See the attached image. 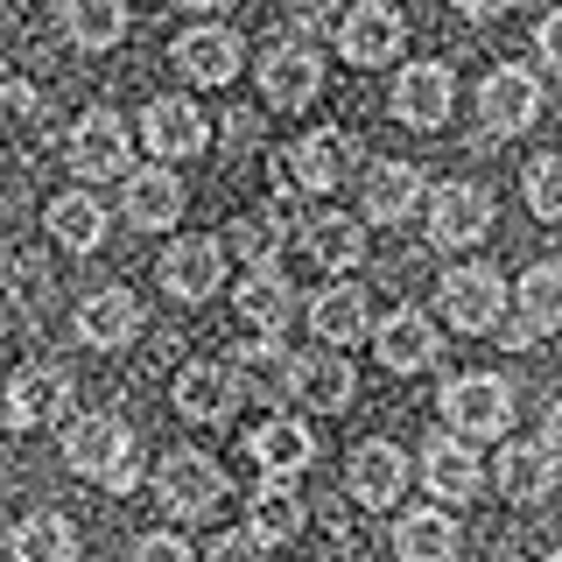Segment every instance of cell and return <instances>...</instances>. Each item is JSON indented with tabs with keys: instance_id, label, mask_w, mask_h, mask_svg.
Returning <instances> with one entry per match:
<instances>
[{
	"instance_id": "52a82bcc",
	"label": "cell",
	"mask_w": 562,
	"mask_h": 562,
	"mask_svg": "<svg viewBox=\"0 0 562 562\" xmlns=\"http://www.w3.org/2000/svg\"><path fill=\"white\" fill-rule=\"evenodd\" d=\"M70 401H78V386H70L64 366H22L8 401H0V429H49V422L70 415Z\"/></svg>"
},
{
	"instance_id": "5b68a950",
	"label": "cell",
	"mask_w": 562,
	"mask_h": 562,
	"mask_svg": "<svg viewBox=\"0 0 562 562\" xmlns=\"http://www.w3.org/2000/svg\"><path fill=\"white\" fill-rule=\"evenodd\" d=\"M330 29H338V57L359 64V70L394 64L401 43H408V22H401V8H386V0H359V8H345Z\"/></svg>"
},
{
	"instance_id": "8d00e7d4",
	"label": "cell",
	"mask_w": 562,
	"mask_h": 562,
	"mask_svg": "<svg viewBox=\"0 0 562 562\" xmlns=\"http://www.w3.org/2000/svg\"><path fill=\"white\" fill-rule=\"evenodd\" d=\"M527 211L535 218H562V155H535L527 162Z\"/></svg>"
},
{
	"instance_id": "d590c367",
	"label": "cell",
	"mask_w": 562,
	"mask_h": 562,
	"mask_svg": "<svg viewBox=\"0 0 562 562\" xmlns=\"http://www.w3.org/2000/svg\"><path fill=\"white\" fill-rule=\"evenodd\" d=\"M225 254H239L246 274H254V268H281V225L274 218H233V225H225Z\"/></svg>"
},
{
	"instance_id": "484cf974",
	"label": "cell",
	"mask_w": 562,
	"mask_h": 562,
	"mask_svg": "<svg viewBox=\"0 0 562 562\" xmlns=\"http://www.w3.org/2000/svg\"><path fill=\"white\" fill-rule=\"evenodd\" d=\"M233 303H239L246 324H254V338H274V345L289 338V324H295V289H289V274H281V268H254V274L239 281Z\"/></svg>"
},
{
	"instance_id": "3957f363",
	"label": "cell",
	"mask_w": 562,
	"mask_h": 562,
	"mask_svg": "<svg viewBox=\"0 0 562 562\" xmlns=\"http://www.w3.org/2000/svg\"><path fill=\"white\" fill-rule=\"evenodd\" d=\"M155 499H162V514L176 520H204L211 506L225 499V464L204 450H169L162 464H155Z\"/></svg>"
},
{
	"instance_id": "f6af8a7d",
	"label": "cell",
	"mask_w": 562,
	"mask_h": 562,
	"mask_svg": "<svg viewBox=\"0 0 562 562\" xmlns=\"http://www.w3.org/2000/svg\"><path fill=\"white\" fill-rule=\"evenodd\" d=\"M0 127H8V120H0Z\"/></svg>"
},
{
	"instance_id": "f1b7e54d",
	"label": "cell",
	"mask_w": 562,
	"mask_h": 562,
	"mask_svg": "<svg viewBox=\"0 0 562 562\" xmlns=\"http://www.w3.org/2000/svg\"><path fill=\"white\" fill-rule=\"evenodd\" d=\"M43 233L64 246V254H92V246L105 239V204L92 198V190H64V198L43 204Z\"/></svg>"
},
{
	"instance_id": "5bb4252c",
	"label": "cell",
	"mask_w": 562,
	"mask_h": 562,
	"mask_svg": "<svg viewBox=\"0 0 562 562\" xmlns=\"http://www.w3.org/2000/svg\"><path fill=\"white\" fill-rule=\"evenodd\" d=\"M479 120H485L499 140L527 134V127L541 120V78H535V70H520V64H499V70L479 85Z\"/></svg>"
},
{
	"instance_id": "2e32d148",
	"label": "cell",
	"mask_w": 562,
	"mask_h": 562,
	"mask_svg": "<svg viewBox=\"0 0 562 562\" xmlns=\"http://www.w3.org/2000/svg\"><path fill=\"white\" fill-rule=\"evenodd\" d=\"M169 64L183 70L190 85H233L239 70H246V49H239V35L225 29V22H198V29L176 35Z\"/></svg>"
},
{
	"instance_id": "7a4b0ae2",
	"label": "cell",
	"mask_w": 562,
	"mask_h": 562,
	"mask_svg": "<svg viewBox=\"0 0 562 562\" xmlns=\"http://www.w3.org/2000/svg\"><path fill=\"white\" fill-rule=\"evenodd\" d=\"M436 408H443L450 436H464V443H492V436L514 429V386H506L499 373H457Z\"/></svg>"
},
{
	"instance_id": "f35d334b",
	"label": "cell",
	"mask_w": 562,
	"mask_h": 562,
	"mask_svg": "<svg viewBox=\"0 0 562 562\" xmlns=\"http://www.w3.org/2000/svg\"><path fill=\"white\" fill-rule=\"evenodd\" d=\"M134 562H198V555H190L183 535H169V527H162V535H140L134 541Z\"/></svg>"
},
{
	"instance_id": "d6a6232c",
	"label": "cell",
	"mask_w": 562,
	"mask_h": 562,
	"mask_svg": "<svg viewBox=\"0 0 562 562\" xmlns=\"http://www.w3.org/2000/svg\"><path fill=\"white\" fill-rule=\"evenodd\" d=\"M127 0H64V35L78 49H120L127 43Z\"/></svg>"
},
{
	"instance_id": "e0dca14e",
	"label": "cell",
	"mask_w": 562,
	"mask_h": 562,
	"mask_svg": "<svg viewBox=\"0 0 562 562\" xmlns=\"http://www.w3.org/2000/svg\"><path fill=\"white\" fill-rule=\"evenodd\" d=\"M140 295L134 289H120V281H105V289H92L78 303V338L92 345V351H127L134 338H140Z\"/></svg>"
},
{
	"instance_id": "8992f818",
	"label": "cell",
	"mask_w": 562,
	"mask_h": 562,
	"mask_svg": "<svg viewBox=\"0 0 562 562\" xmlns=\"http://www.w3.org/2000/svg\"><path fill=\"white\" fill-rule=\"evenodd\" d=\"M260 92H268V105H281V113H303V105L324 92V57H316V43H289V35H274L268 49H260Z\"/></svg>"
},
{
	"instance_id": "cb8c5ba5",
	"label": "cell",
	"mask_w": 562,
	"mask_h": 562,
	"mask_svg": "<svg viewBox=\"0 0 562 562\" xmlns=\"http://www.w3.org/2000/svg\"><path fill=\"white\" fill-rule=\"evenodd\" d=\"M169 401H176V415L183 422H225L239 408V394H233V373H225L218 359H190L183 373H176V386H169Z\"/></svg>"
},
{
	"instance_id": "e575fe53",
	"label": "cell",
	"mask_w": 562,
	"mask_h": 562,
	"mask_svg": "<svg viewBox=\"0 0 562 562\" xmlns=\"http://www.w3.org/2000/svg\"><path fill=\"white\" fill-rule=\"evenodd\" d=\"M8 555L14 562H78V527H70L64 514H29L22 527H14Z\"/></svg>"
},
{
	"instance_id": "1f68e13d",
	"label": "cell",
	"mask_w": 562,
	"mask_h": 562,
	"mask_svg": "<svg viewBox=\"0 0 562 562\" xmlns=\"http://www.w3.org/2000/svg\"><path fill=\"white\" fill-rule=\"evenodd\" d=\"M422 204V169L415 162H373L366 169V218L373 225H401Z\"/></svg>"
},
{
	"instance_id": "ab89813d",
	"label": "cell",
	"mask_w": 562,
	"mask_h": 562,
	"mask_svg": "<svg viewBox=\"0 0 562 562\" xmlns=\"http://www.w3.org/2000/svg\"><path fill=\"white\" fill-rule=\"evenodd\" d=\"M211 562H268V541H254L246 527H233V535L211 541Z\"/></svg>"
},
{
	"instance_id": "7c38bea8",
	"label": "cell",
	"mask_w": 562,
	"mask_h": 562,
	"mask_svg": "<svg viewBox=\"0 0 562 562\" xmlns=\"http://www.w3.org/2000/svg\"><path fill=\"white\" fill-rule=\"evenodd\" d=\"M450 105H457V78H450V64L422 57V64H408V70L394 78V120H401V127L436 134V127H450Z\"/></svg>"
},
{
	"instance_id": "44dd1931",
	"label": "cell",
	"mask_w": 562,
	"mask_h": 562,
	"mask_svg": "<svg viewBox=\"0 0 562 562\" xmlns=\"http://www.w3.org/2000/svg\"><path fill=\"white\" fill-rule=\"evenodd\" d=\"M127 183V225H140V233H169L176 218H183V176H176L169 162H148V169H127L120 176Z\"/></svg>"
},
{
	"instance_id": "4316f807",
	"label": "cell",
	"mask_w": 562,
	"mask_h": 562,
	"mask_svg": "<svg viewBox=\"0 0 562 562\" xmlns=\"http://www.w3.org/2000/svg\"><path fill=\"white\" fill-rule=\"evenodd\" d=\"M492 485H499L514 506H541V499L555 492V450H541V443H506L499 457H492Z\"/></svg>"
},
{
	"instance_id": "6da1fadb",
	"label": "cell",
	"mask_w": 562,
	"mask_h": 562,
	"mask_svg": "<svg viewBox=\"0 0 562 562\" xmlns=\"http://www.w3.org/2000/svg\"><path fill=\"white\" fill-rule=\"evenodd\" d=\"M64 464L78 479H92L105 492H134L140 485V457H134V429L120 415H78L64 429Z\"/></svg>"
},
{
	"instance_id": "7402d4cb",
	"label": "cell",
	"mask_w": 562,
	"mask_h": 562,
	"mask_svg": "<svg viewBox=\"0 0 562 562\" xmlns=\"http://www.w3.org/2000/svg\"><path fill=\"white\" fill-rule=\"evenodd\" d=\"M162 289L176 295V303H204V295H218V281H225V246L218 239H169V254H162Z\"/></svg>"
},
{
	"instance_id": "603a6c76",
	"label": "cell",
	"mask_w": 562,
	"mask_h": 562,
	"mask_svg": "<svg viewBox=\"0 0 562 562\" xmlns=\"http://www.w3.org/2000/svg\"><path fill=\"white\" fill-rule=\"evenodd\" d=\"M225 373H233V394L239 401H254V408H281V394H289V345L254 338V345L233 351Z\"/></svg>"
},
{
	"instance_id": "836d02e7",
	"label": "cell",
	"mask_w": 562,
	"mask_h": 562,
	"mask_svg": "<svg viewBox=\"0 0 562 562\" xmlns=\"http://www.w3.org/2000/svg\"><path fill=\"white\" fill-rule=\"evenodd\" d=\"M246 535H254V541H295V535H303V499H295L289 479H268L254 492V506H246Z\"/></svg>"
},
{
	"instance_id": "83f0119b",
	"label": "cell",
	"mask_w": 562,
	"mask_h": 562,
	"mask_svg": "<svg viewBox=\"0 0 562 562\" xmlns=\"http://www.w3.org/2000/svg\"><path fill=\"white\" fill-rule=\"evenodd\" d=\"M246 450H254V464L268 471V479H295L316 457V436H310V422H295V415H268L246 436Z\"/></svg>"
},
{
	"instance_id": "ee69618b",
	"label": "cell",
	"mask_w": 562,
	"mask_h": 562,
	"mask_svg": "<svg viewBox=\"0 0 562 562\" xmlns=\"http://www.w3.org/2000/svg\"><path fill=\"white\" fill-rule=\"evenodd\" d=\"M541 562H555V555H541Z\"/></svg>"
},
{
	"instance_id": "30bf717a",
	"label": "cell",
	"mask_w": 562,
	"mask_h": 562,
	"mask_svg": "<svg viewBox=\"0 0 562 562\" xmlns=\"http://www.w3.org/2000/svg\"><path fill=\"white\" fill-rule=\"evenodd\" d=\"M492 233V190L485 183H436L429 198V246L443 254H464Z\"/></svg>"
},
{
	"instance_id": "9a60e30c",
	"label": "cell",
	"mask_w": 562,
	"mask_h": 562,
	"mask_svg": "<svg viewBox=\"0 0 562 562\" xmlns=\"http://www.w3.org/2000/svg\"><path fill=\"white\" fill-rule=\"evenodd\" d=\"M289 394L303 401L310 415H338L345 401L359 394V373H351L345 351L316 345V351H295V359H289Z\"/></svg>"
},
{
	"instance_id": "7bdbcfd3",
	"label": "cell",
	"mask_w": 562,
	"mask_h": 562,
	"mask_svg": "<svg viewBox=\"0 0 562 562\" xmlns=\"http://www.w3.org/2000/svg\"><path fill=\"white\" fill-rule=\"evenodd\" d=\"M176 8H190V14H225L233 0H176Z\"/></svg>"
},
{
	"instance_id": "d4e9b609",
	"label": "cell",
	"mask_w": 562,
	"mask_h": 562,
	"mask_svg": "<svg viewBox=\"0 0 562 562\" xmlns=\"http://www.w3.org/2000/svg\"><path fill=\"white\" fill-rule=\"evenodd\" d=\"M366 338H373V351H380L386 373H422V366L436 359V324H429L422 310H394V316H380Z\"/></svg>"
},
{
	"instance_id": "74e56055",
	"label": "cell",
	"mask_w": 562,
	"mask_h": 562,
	"mask_svg": "<svg viewBox=\"0 0 562 562\" xmlns=\"http://www.w3.org/2000/svg\"><path fill=\"white\" fill-rule=\"evenodd\" d=\"M274 14H281V35H289V43L330 35V22H338V8H330V0H274Z\"/></svg>"
},
{
	"instance_id": "f546056e",
	"label": "cell",
	"mask_w": 562,
	"mask_h": 562,
	"mask_svg": "<svg viewBox=\"0 0 562 562\" xmlns=\"http://www.w3.org/2000/svg\"><path fill=\"white\" fill-rule=\"evenodd\" d=\"M303 246L316 260H324L330 274H351L366 254H373V239H366L359 218H345V211H316V218H303Z\"/></svg>"
},
{
	"instance_id": "277c9868",
	"label": "cell",
	"mask_w": 562,
	"mask_h": 562,
	"mask_svg": "<svg viewBox=\"0 0 562 562\" xmlns=\"http://www.w3.org/2000/svg\"><path fill=\"white\" fill-rule=\"evenodd\" d=\"M64 155H70V169H78L85 183H113V176H127V162H134V127L113 113V105H92V113H78Z\"/></svg>"
},
{
	"instance_id": "ac0fdd59",
	"label": "cell",
	"mask_w": 562,
	"mask_h": 562,
	"mask_svg": "<svg viewBox=\"0 0 562 562\" xmlns=\"http://www.w3.org/2000/svg\"><path fill=\"white\" fill-rule=\"evenodd\" d=\"M422 485L436 492L443 506H464V499H479L485 492V464H479V450L464 443V436H429L422 443Z\"/></svg>"
},
{
	"instance_id": "60d3db41",
	"label": "cell",
	"mask_w": 562,
	"mask_h": 562,
	"mask_svg": "<svg viewBox=\"0 0 562 562\" xmlns=\"http://www.w3.org/2000/svg\"><path fill=\"white\" fill-rule=\"evenodd\" d=\"M535 57H541V70H562V14H541V29H535Z\"/></svg>"
},
{
	"instance_id": "8fae6325",
	"label": "cell",
	"mask_w": 562,
	"mask_h": 562,
	"mask_svg": "<svg viewBox=\"0 0 562 562\" xmlns=\"http://www.w3.org/2000/svg\"><path fill=\"white\" fill-rule=\"evenodd\" d=\"M289 176H295V190H338V183H351L359 176V134L351 127H316V134H303L289 148Z\"/></svg>"
},
{
	"instance_id": "4fadbf2b",
	"label": "cell",
	"mask_w": 562,
	"mask_h": 562,
	"mask_svg": "<svg viewBox=\"0 0 562 562\" xmlns=\"http://www.w3.org/2000/svg\"><path fill=\"white\" fill-rule=\"evenodd\" d=\"M514 324H506V351H535L541 338H555V324H562V268L555 260H535V268L520 274V289H514Z\"/></svg>"
},
{
	"instance_id": "ba28073f",
	"label": "cell",
	"mask_w": 562,
	"mask_h": 562,
	"mask_svg": "<svg viewBox=\"0 0 562 562\" xmlns=\"http://www.w3.org/2000/svg\"><path fill=\"white\" fill-rule=\"evenodd\" d=\"M436 303H443L450 330H492V324H506V281H499V268L471 260V268H450L443 274Z\"/></svg>"
},
{
	"instance_id": "d6986e66",
	"label": "cell",
	"mask_w": 562,
	"mask_h": 562,
	"mask_svg": "<svg viewBox=\"0 0 562 562\" xmlns=\"http://www.w3.org/2000/svg\"><path fill=\"white\" fill-rule=\"evenodd\" d=\"M345 485L359 506H373V514H386V506L408 492V457H401V443H386V436H366L359 450H351L345 464Z\"/></svg>"
},
{
	"instance_id": "4dcf8cb0",
	"label": "cell",
	"mask_w": 562,
	"mask_h": 562,
	"mask_svg": "<svg viewBox=\"0 0 562 562\" xmlns=\"http://www.w3.org/2000/svg\"><path fill=\"white\" fill-rule=\"evenodd\" d=\"M394 555L401 562H457V520L443 506H415L394 520Z\"/></svg>"
},
{
	"instance_id": "9c48e42d",
	"label": "cell",
	"mask_w": 562,
	"mask_h": 562,
	"mask_svg": "<svg viewBox=\"0 0 562 562\" xmlns=\"http://www.w3.org/2000/svg\"><path fill=\"white\" fill-rule=\"evenodd\" d=\"M140 148H148L155 162H183V155H204V148H211V120H204L190 99L162 92V99L140 105Z\"/></svg>"
},
{
	"instance_id": "ffe728a7",
	"label": "cell",
	"mask_w": 562,
	"mask_h": 562,
	"mask_svg": "<svg viewBox=\"0 0 562 562\" xmlns=\"http://www.w3.org/2000/svg\"><path fill=\"white\" fill-rule=\"evenodd\" d=\"M310 330H316V345H330V351H351L373 330V303H366V289L359 281H330V289H316L310 295Z\"/></svg>"
},
{
	"instance_id": "b9f144b4",
	"label": "cell",
	"mask_w": 562,
	"mask_h": 562,
	"mask_svg": "<svg viewBox=\"0 0 562 562\" xmlns=\"http://www.w3.org/2000/svg\"><path fill=\"white\" fill-rule=\"evenodd\" d=\"M450 8H457V14H471V22H492V14H506L514 0H450Z\"/></svg>"
}]
</instances>
